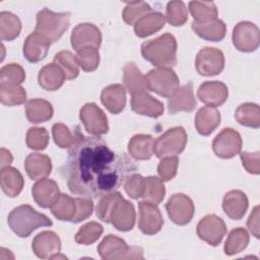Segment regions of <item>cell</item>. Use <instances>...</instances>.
<instances>
[{
  "instance_id": "cell-31",
  "label": "cell",
  "mask_w": 260,
  "mask_h": 260,
  "mask_svg": "<svg viewBox=\"0 0 260 260\" xmlns=\"http://www.w3.org/2000/svg\"><path fill=\"white\" fill-rule=\"evenodd\" d=\"M191 27L198 37L210 42L221 41L225 37L226 32L225 23L218 18L204 23H197L193 21Z\"/></svg>"
},
{
  "instance_id": "cell-10",
  "label": "cell",
  "mask_w": 260,
  "mask_h": 260,
  "mask_svg": "<svg viewBox=\"0 0 260 260\" xmlns=\"http://www.w3.org/2000/svg\"><path fill=\"white\" fill-rule=\"evenodd\" d=\"M195 68L197 72L203 76L217 75L224 68V55L217 48H202L197 53Z\"/></svg>"
},
{
  "instance_id": "cell-52",
  "label": "cell",
  "mask_w": 260,
  "mask_h": 260,
  "mask_svg": "<svg viewBox=\"0 0 260 260\" xmlns=\"http://www.w3.org/2000/svg\"><path fill=\"white\" fill-rule=\"evenodd\" d=\"M76 212L71 222L77 223L88 218L93 211V203L91 199L86 197H76Z\"/></svg>"
},
{
  "instance_id": "cell-21",
  "label": "cell",
  "mask_w": 260,
  "mask_h": 260,
  "mask_svg": "<svg viewBox=\"0 0 260 260\" xmlns=\"http://www.w3.org/2000/svg\"><path fill=\"white\" fill-rule=\"evenodd\" d=\"M136 213L134 205L124 199L123 197L117 202L112 215H111V223L118 231L128 232L131 231L135 224Z\"/></svg>"
},
{
  "instance_id": "cell-33",
  "label": "cell",
  "mask_w": 260,
  "mask_h": 260,
  "mask_svg": "<svg viewBox=\"0 0 260 260\" xmlns=\"http://www.w3.org/2000/svg\"><path fill=\"white\" fill-rule=\"evenodd\" d=\"M154 139L147 134H136L128 142L130 156L137 160L149 159L153 154Z\"/></svg>"
},
{
  "instance_id": "cell-9",
  "label": "cell",
  "mask_w": 260,
  "mask_h": 260,
  "mask_svg": "<svg viewBox=\"0 0 260 260\" xmlns=\"http://www.w3.org/2000/svg\"><path fill=\"white\" fill-rule=\"evenodd\" d=\"M166 209L170 219L178 225L189 223L195 212L192 199L183 193L173 194L166 204Z\"/></svg>"
},
{
  "instance_id": "cell-43",
  "label": "cell",
  "mask_w": 260,
  "mask_h": 260,
  "mask_svg": "<svg viewBox=\"0 0 260 260\" xmlns=\"http://www.w3.org/2000/svg\"><path fill=\"white\" fill-rule=\"evenodd\" d=\"M166 20L173 26H181L188 19V8L183 1H170L166 8Z\"/></svg>"
},
{
  "instance_id": "cell-40",
  "label": "cell",
  "mask_w": 260,
  "mask_h": 260,
  "mask_svg": "<svg viewBox=\"0 0 260 260\" xmlns=\"http://www.w3.org/2000/svg\"><path fill=\"white\" fill-rule=\"evenodd\" d=\"M26 100L25 89L16 84L0 83V101L7 107H14L23 104Z\"/></svg>"
},
{
  "instance_id": "cell-12",
  "label": "cell",
  "mask_w": 260,
  "mask_h": 260,
  "mask_svg": "<svg viewBox=\"0 0 260 260\" xmlns=\"http://www.w3.org/2000/svg\"><path fill=\"white\" fill-rule=\"evenodd\" d=\"M79 118L83 123L85 130L93 136L106 134L109 130L108 118L106 114L94 103L85 104L80 109Z\"/></svg>"
},
{
  "instance_id": "cell-17",
  "label": "cell",
  "mask_w": 260,
  "mask_h": 260,
  "mask_svg": "<svg viewBox=\"0 0 260 260\" xmlns=\"http://www.w3.org/2000/svg\"><path fill=\"white\" fill-rule=\"evenodd\" d=\"M31 248L37 257L41 259H51L54 255L60 253L61 241L56 233L44 231L35 237Z\"/></svg>"
},
{
  "instance_id": "cell-29",
  "label": "cell",
  "mask_w": 260,
  "mask_h": 260,
  "mask_svg": "<svg viewBox=\"0 0 260 260\" xmlns=\"http://www.w3.org/2000/svg\"><path fill=\"white\" fill-rule=\"evenodd\" d=\"M0 184L2 191L8 197H16L24 186V180L19 171L10 166L4 167L0 172Z\"/></svg>"
},
{
  "instance_id": "cell-24",
  "label": "cell",
  "mask_w": 260,
  "mask_h": 260,
  "mask_svg": "<svg viewBox=\"0 0 260 260\" xmlns=\"http://www.w3.org/2000/svg\"><path fill=\"white\" fill-rule=\"evenodd\" d=\"M101 102L112 114L121 113L126 106V90L122 84L106 86L101 93Z\"/></svg>"
},
{
  "instance_id": "cell-46",
  "label": "cell",
  "mask_w": 260,
  "mask_h": 260,
  "mask_svg": "<svg viewBox=\"0 0 260 260\" xmlns=\"http://www.w3.org/2000/svg\"><path fill=\"white\" fill-rule=\"evenodd\" d=\"M152 11L150 5L143 1H130L126 2V6L123 10V20L131 25L134 24L141 16Z\"/></svg>"
},
{
  "instance_id": "cell-30",
  "label": "cell",
  "mask_w": 260,
  "mask_h": 260,
  "mask_svg": "<svg viewBox=\"0 0 260 260\" xmlns=\"http://www.w3.org/2000/svg\"><path fill=\"white\" fill-rule=\"evenodd\" d=\"M123 83L125 89H127L131 95L148 90L145 75L141 73L134 62H128L124 66Z\"/></svg>"
},
{
  "instance_id": "cell-11",
  "label": "cell",
  "mask_w": 260,
  "mask_h": 260,
  "mask_svg": "<svg viewBox=\"0 0 260 260\" xmlns=\"http://www.w3.org/2000/svg\"><path fill=\"white\" fill-rule=\"evenodd\" d=\"M242 143V137L238 131L224 128L213 139L212 149L217 157L228 159L241 152Z\"/></svg>"
},
{
  "instance_id": "cell-5",
  "label": "cell",
  "mask_w": 260,
  "mask_h": 260,
  "mask_svg": "<svg viewBox=\"0 0 260 260\" xmlns=\"http://www.w3.org/2000/svg\"><path fill=\"white\" fill-rule=\"evenodd\" d=\"M98 252L104 260L143 259L141 247H129L123 239L115 235L106 236L98 246Z\"/></svg>"
},
{
  "instance_id": "cell-4",
  "label": "cell",
  "mask_w": 260,
  "mask_h": 260,
  "mask_svg": "<svg viewBox=\"0 0 260 260\" xmlns=\"http://www.w3.org/2000/svg\"><path fill=\"white\" fill-rule=\"evenodd\" d=\"M70 16V12H54L44 8L37 13L35 31L47 38L51 43H55L68 29Z\"/></svg>"
},
{
  "instance_id": "cell-39",
  "label": "cell",
  "mask_w": 260,
  "mask_h": 260,
  "mask_svg": "<svg viewBox=\"0 0 260 260\" xmlns=\"http://www.w3.org/2000/svg\"><path fill=\"white\" fill-rule=\"evenodd\" d=\"M51 211L57 219L71 221L76 212L75 198H72L67 194L61 193L58 200L51 207Z\"/></svg>"
},
{
  "instance_id": "cell-45",
  "label": "cell",
  "mask_w": 260,
  "mask_h": 260,
  "mask_svg": "<svg viewBox=\"0 0 260 260\" xmlns=\"http://www.w3.org/2000/svg\"><path fill=\"white\" fill-rule=\"evenodd\" d=\"M103 231L102 224L96 221H89L78 230L74 238L75 242L80 245H91L102 236Z\"/></svg>"
},
{
  "instance_id": "cell-25",
  "label": "cell",
  "mask_w": 260,
  "mask_h": 260,
  "mask_svg": "<svg viewBox=\"0 0 260 260\" xmlns=\"http://www.w3.org/2000/svg\"><path fill=\"white\" fill-rule=\"evenodd\" d=\"M220 113L213 107H202L195 116V127L199 134L207 136L211 134L220 124Z\"/></svg>"
},
{
  "instance_id": "cell-26",
  "label": "cell",
  "mask_w": 260,
  "mask_h": 260,
  "mask_svg": "<svg viewBox=\"0 0 260 260\" xmlns=\"http://www.w3.org/2000/svg\"><path fill=\"white\" fill-rule=\"evenodd\" d=\"M24 169L31 180H41L51 174L52 161L46 154L30 153L24 160Z\"/></svg>"
},
{
  "instance_id": "cell-34",
  "label": "cell",
  "mask_w": 260,
  "mask_h": 260,
  "mask_svg": "<svg viewBox=\"0 0 260 260\" xmlns=\"http://www.w3.org/2000/svg\"><path fill=\"white\" fill-rule=\"evenodd\" d=\"M21 30V22L17 15L9 11L0 12V36L2 41H13Z\"/></svg>"
},
{
  "instance_id": "cell-27",
  "label": "cell",
  "mask_w": 260,
  "mask_h": 260,
  "mask_svg": "<svg viewBox=\"0 0 260 260\" xmlns=\"http://www.w3.org/2000/svg\"><path fill=\"white\" fill-rule=\"evenodd\" d=\"M166 23V16L158 11H150L134 23V32L138 38H146L160 30Z\"/></svg>"
},
{
  "instance_id": "cell-47",
  "label": "cell",
  "mask_w": 260,
  "mask_h": 260,
  "mask_svg": "<svg viewBox=\"0 0 260 260\" xmlns=\"http://www.w3.org/2000/svg\"><path fill=\"white\" fill-rule=\"evenodd\" d=\"M25 79L24 69L17 63L4 65L0 70V83L20 85Z\"/></svg>"
},
{
  "instance_id": "cell-42",
  "label": "cell",
  "mask_w": 260,
  "mask_h": 260,
  "mask_svg": "<svg viewBox=\"0 0 260 260\" xmlns=\"http://www.w3.org/2000/svg\"><path fill=\"white\" fill-rule=\"evenodd\" d=\"M54 62L62 69L66 79L71 80L78 76L79 65L75 55L70 51H60L54 56Z\"/></svg>"
},
{
  "instance_id": "cell-53",
  "label": "cell",
  "mask_w": 260,
  "mask_h": 260,
  "mask_svg": "<svg viewBox=\"0 0 260 260\" xmlns=\"http://www.w3.org/2000/svg\"><path fill=\"white\" fill-rule=\"evenodd\" d=\"M240 157L243 162V167L246 169L248 173L253 175H258L260 173L259 151H256V152L242 151L240 152Z\"/></svg>"
},
{
  "instance_id": "cell-13",
  "label": "cell",
  "mask_w": 260,
  "mask_h": 260,
  "mask_svg": "<svg viewBox=\"0 0 260 260\" xmlns=\"http://www.w3.org/2000/svg\"><path fill=\"white\" fill-rule=\"evenodd\" d=\"M196 232L202 241L215 247L221 243L225 236L226 225L219 216L215 214H207L198 222Z\"/></svg>"
},
{
  "instance_id": "cell-44",
  "label": "cell",
  "mask_w": 260,
  "mask_h": 260,
  "mask_svg": "<svg viewBox=\"0 0 260 260\" xmlns=\"http://www.w3.org/2000/svg\"><path fill=\"white\" fill-rule=\"evenodd\" d=\"M76 60L81 67V69L85 72L94 71L100 64V53L99 49L93 47H85L77 51Z\"/></svg>"
},
{
  "instance_id": "cell-22",
  "label": "cell",
  "mask_w": 260,
  "mask_h": 260,
  "mask_svg": "<svg viewBox=\"0 0 260 260\" xmlns=\"http://www.w3.org/2000/svg\"><path fill=\"white\" fill-rule=\"evenodd\" d=\"M248 205V197L241 190L229 191L222 199V209L224 213L234 220H240L244 217Z\"/></svg>"
},
{
  "instance_id": "cell-48",
  "label": "cell",
  "mask_w": 260,
  "mask_h": 260,
  "mask_svg": "<svg viewBox=\"0 0 260 260\" xmlns=\"http://www.w3.org/2000/svg\"><path fill=\"white\" fill-rule=\"evenodd\" d=\"M26 145L34 150H43L49 143V133L46 128L31 127L26 132Z\"/></svg>"
},
{
  "instance_id": "cell-32",
  "label": "cell",
  "mask_w": 260,
  "mask_h": 260,
  "mask_svg": "<svg viewBox=\"0 0 260 260\" xmlns=\"http://www.w3.org/2000/svg\"><path fill=\"white\" fill-rule=\"evenodd\" d=\"M53 107L51 103L43 99H31L25 105V115L27 120L34 124L44 123L53 117Z\"/></svg>"
},
{
  "instance_id": "cell-36",
  "label": "cell",
  "mask_w": 260,
  "mask_h": 260,
  "mask_svg": "<svg viewBox=\"0 0 260 260\" xmlns=\"http://www.w3.org/2000/svg\"><path fill=\"white\" fill-rule=\"evenodd\" d=\"M189 11L194 18V22L204 23L217 18V7L214 2L191 1L189 2Z\"/></svg>"
},
{
  "instance_id": "cell-38",
  "label": "cell",
  "mask_w": 260,
  "mask_h": 260,
  "mask_svg": "<svg viewBox=\"0 0 260 260\" xmlns=\"http://www.w3.org/2000/svg\"><path fill=\"white\" fill-rule=\"evenodd\" d=\"M250 241L248 232L244 228H236L231 231L224 244V253L228 256L236 255L247 248Z\"/></svg>"
},
{
  "instance_id": "cell-51",
  "label": "cell",
  "mask_w": 260,
  "mask_h": 260,
  "mask_svg": "<svg viewBox=\"0 0 260 260\" xmlns=\"http://www.w3.org/2000/svg\"><path fill=\"white\" fill-rule=\"evenodd\" d=\"M124 188L126 193L133 199L142 196L144 190V178L139 174H132L125 182Z\"/></svg>"
},
{
  "instance_id": "cell-1",
  "label": "cell",
  "mask_w": 260,
  "mask_h": 260,
  "mask_svg": "<svg viewBox=\"0 0 260 260\" xmlns=\"http://www.w3.org/2000/svg\"><path fill=\"white\" fill-rule=\"evenodd\" d=\"M136 170L125 153H116L101 137L76 129L63 174L71 193L93 199L118 190Z\"/></svg>"
},
{
  "instance_id": "cell-37",
  "label": "cell",
  "mask_w": 260,
  "mask_h": 260,
  "mask_svg": "<svg viewBox=\"0 0 260 260\" xmlns=\"http://www.w3.org/2000/svg\"><path fill=\"white\" fill-rule=\"evenodd\" d=\"M165 195L166 188L160 178L155 176L144 178V190L141 196L144 201L157 205L164 200Z\"/></svg>"
},
{
  "instance_id": "cell-20",
  "label": "cell",
  "mask_w": 260,
  "mask_h": 260,
  "mask_svg": "<svg viewBox=\"0 0 260 260\" xmlns=\"http://www.w3.org/2000/svg\"><path fill=\"white\" fill-rule=\"evenodd\" d=\"M196 105L197 102L193 92L192 82L179 87L168 100V109L172 115L179 112H192L196 108Z\"/></svg>"
},
{
  "instance_id": "cell-16",
  "label": "cell",
  "mask_w": 260,
  "mask_h": 260,
  "mask_svg": "<svg viewBox=\"0 0 260 260\" xmlns=\"http://www.w3.org/2000/svg\"><path fill=\"white\" fill-rule=\"evenodd\" d=\"M197 96L206 106L216 108L225 103L229 98V89L221 81H205L199 86Z\"/></svg>"
},
{
  "instance_id": "cell-7",
  "label": "cell",
  "mask_w": 260,
  "mask_h": 260,
  "mask_svg": "<svg viewBox=\"0 0 260 260\" xmlns=\"http://www.w3.org/2000/svg\"><path fill=\"white\" fill-rule=\"evenodd\" d=\"M145 79L147 89L164 98L172 96L180 87L179 77L172 68L151 69Z\"/></svg>"
},
{
  "instance_id": "cell-18",
  "label": "cell",
  "mask_w": 260,
  "mask_h": 260,
  "mask_svg": "<svg viewBox=\"0 0 260 260\" xmlns=\"http://www.w3.org/2000/svg\"><path fill=\"white\" fill-rule=\"evenodd\" d=\"M31 194L36 203L42 208H51L60 196L57 183L51 179H41L31 188Z\"/></svg>"
},
{
  "instance_id": "cell-35",
  "label": "cell",
  "mask_w": 260,
  "mask_h": 260,
  "mask_svg": "<svg viewBox=\"0 0 260 260\" xmlns=\"http://www.w3.org/2000/svg\"><path fill=\"white\" fill-rule=\"evenodd\" d=\"M235 118L239 124L250 127L259 128L260 126V109L257 104L245 103L240 105L236 112Z\"/></svg>"
},
{
  "instance_id": "cell-8",
  "label": "cell",
  "mask_w": 260,
  "mask_h": 260,
  "mask_svg": "<svg viewBox=\"0 0 260 260\" xmlns=\"http://www.w3.org/2000/svg\"><path fill=\"white\" fill-rule=\"evenodd\" d=\"M232 38L237 50L245 53L254 52L260 44V30L251 21H240L234 27Z\"/></svg>"
},
{
  "instance_id": "cell-49",
  "label": "cell",
  "mask_w": 260,
  "mask_h": 260,
  "mask_svg": "<svg viewBox=\"0 0 260 260\" xmlns=\"http://www.w3.org/2000/svg\"><path fill=\"white\" fill-rule=\"evenodd\" d=\"M52 134L55 143L60 148L70 147L74 141V134L71 133L69 128L62 123H56L53 125Z\"/></svg>"
},
{
  "instance_id": "cell-6",
  "label": "cell",
  "mask_w": 260,
  "mask_h": 260,
  "mask_svg": "<svg viewBox=\"0 0 260 260\" xmlns=\"http://www.w3.org/2000/svg\"><path fill=\"white\" fill-rule=\"evenodd\" d=\"M187 138V133L183 127H173L154 140L153 153L158 158L177 156L185 149Z\"/></svg>"
},
{
  "instance_id": "cell-15",
  "label": "cell",
  "mask_w": 260,
  "mask_h": 260,
  "mask_svg": "<svg viewBox=\"0 0 260 260\" xmlns=\"http://www.w3.org/2000/svg\"><path fill=\"white\" fill-rule=\"evenodd\" d=\"M139 217H138V228L145 235H155L157 234L164 224L162 215L158 207L147 201H140L138 203Z\"/></svg>"
},
{
  "instance_id": "cell-50",
  "label": "cell",
  "mask_w": 260,
  "mask_h": 260,
  "mask_svg": "<svg viewBox=\"0 0 260 260\" xmlns=\"http://www.w3.org/2000/svg\"><path fill=\"white\" fill-rule=\"evenodd\" d=\"M179 166V158L177 156H169L161 158L157 166V173L159 178L167 182L175 178Z\"/></svg>"
},
{
  "instance_id": "cell-28",
  "label": "cell",
  "mask_w": 260,
  "mask_h": 260,
  "mask_svg": "<svg viewBox=\"0 0 260 260\" xmlns=\"http://www.w3.org/2000/svg\"><path fill=\"white\" fill-rule=\"evenodd\" d=\"M65 80L66 76L64 72L55 62L45 65L38 75V82L40 86L49 91L59 89Z\"/></svg>"
},
{
  "instance_id": "cell-41",
  "label": "cell",
  "mask_w": 260,
  "mask_h": 260,
  "mask_svg": "<svg viewBox=\"0 0 260 260\" xmlns=\"http://www.w3.org/2000/svg\"><path fill=\"white\" fill-rule=\"evenodd\" d=\"M123 196L118 191H114V192L108 193V194L100 197V200L95 207V214H96L98 218L106 223H110L112 212H113L117 202Z\"/></svg>"
},
{
  "instance_id": "cell-3",
  "label": "cell",
  "mask_w": 260,
  "mask_h": 260,
  "mask_svg": "<svg viewBox=\"0 0 260 260\" xmlns=\"http://www.w3.org/2000/svg\"><path fill=\"white\" fill-rule=\"evenodd\" d=\"M7 222L11 231L20 238H27L37 229L53 224L46 214L38 212L27 204L13 208L8 214Z\"/></svg>"
},
{
  "instance_id": "cell-2",
  "label": "cell",
  "mask_w": 260,
  "mask_h": 260,
  "mask_svg": "<svg viewBox=\"0 0 260 260\" xmlns=\"http://www.w3.org/2000/svg\"><path fill=\"white\" fill-rule=\"evenodd\" d=\"M142 57L157 68H172L177 64V41L172 34H164L141 45Z\"/></svg>"
},
{
  "instance_id": "cell-14",
  "label": "cell",
  "mask_w": 260,
  "mask_h": 260,
  "mask_svg": "<svg viewBox=\"0 0 260 260\" xmlns=\"http://www.w3.org/2000/svg\"><path fill=\"white\" fill-rule=\"evenodd\" d=\"M70 43L76 52L85 47L99 49L102 43V32L100 28L92 23H79L71 32Z\"/></svg>"
},
{
  "instance_id": "cell-19",
  "label": "cell",
  "mask_w": 260,
  "mask_h": 260,
  "mask_svg": "<svg viewBox=\"0 0 260 260\" xmlns=\"http://www.w3.org/2000/svg\"><path fill=\"white\" fill-rule=\"evenodd\" d=\"M131 109L138 115L150 118H158L164 114V104L154 99L147 91L133 94L131 98Z\"/></svg>"
},
{
  "instance_id": "cell-55",
  "label": "cell",
  "mask_w": 260,
  "mask_h": 260,
  "mask_svg": "<svg viewBox=\"0 0 260 260\" xmlns=\"http://www.w3.org/2000/svg\"><path fill=\"white\" fill-rule=\"evenodd\" d=\"M13 160V156L11 154V152L5 148H1L0 150V165H1V169L4 167H8Z\"/></svg>"
},
{
  "instance_id": "cell-23",
  "label": "cell",
  "mask_w": 260,
  "mask_h": 260,
  "mask_svg": "<svg viewBox=\"0 0 260 260\" xmlns=\"http://www.w3.org/2000/svg\"><path fill=\"white\" fill-rule=\"evenodd\" d=\"M50 45L51 42L47 38L34 31L24 41L23 55L28 62L37 63L47 56Z\"/></svg>"
},
{
  "instance_id": "cell-54",
  "label": "cell",
  "mask_w": 260,
  "mask_h": 260,
  "mask_svg": "<svg viewBox=\"0 0 260 260\" xmlns=\"http://www.w3.org/2000/svg\"><path fill=\"white\" fill-rule=\"evenodd\" d=\"M247 226L255 238H259V206H255L247 220Z\"/></svg>"
}]
</instances>
